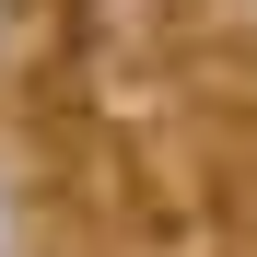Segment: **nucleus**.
Segmentation results:
<instances>
[{
    "instance_id": "1",
    "label": "nucleus",
    "mask_w": 257,
    "mask_h": 257,
    "mask_svg": "<svg viewBox=\"0 0 257 257\" xmlns=\"http://www.w3.org/2000/svg\"><path fill=\"white\" fill-rule=\"evenodd\" d=\"M187 0H70V59L82 70H152L176 47Z\"/></svg>"
},
{
    "instance_id": "2",
    "label": "nucleus",
    "mask_w": 257,
    "mask_h": 257,
    "mask_svg": "<svg viewBox=\"0 0 257 257\" xmlns=\"http://www.w3.org/2000/svg\"><path fill=\"white\" fill-rule=\"evenodd\" d=\"M24 35H35V0H0V70L24 59Z\"/></svg>"
}]
</instances>
